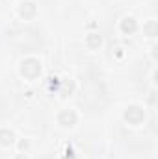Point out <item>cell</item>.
Here are the masks:
<instances>
[{"label":"cell","mask_w":158,"mask_h":159,"mask_svg":"<svg viewBox=\"0 0 158 159\" xmlns=\"http://www.w3.org/2000/svg\"><path fill=\"white\" fill-rule=\"evenodd\" d=\"M128 22H125V24H123V30H128V28H130V30H134V22H132V19H127Z\"/></svg>","instance_id":"6da1fadb"}]
</instances>
